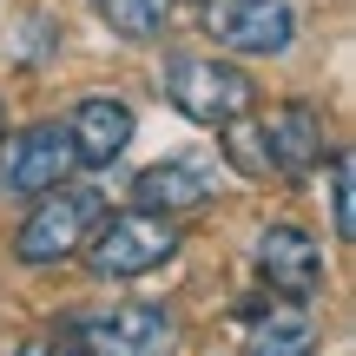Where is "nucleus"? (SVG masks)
Here are the masks:
<instances>
[{
  "mask_svg": "<svg viewBox=\"0 0 356 356\" xmlns=\"http://www.w3.org/2000/svg\"><path fill=\"white\" fill-rule=\"evenodd\" d=\"M99 218H106V198L92 185H53L47 198H33L26 225L13 231V257L20 264H66V257L86 251Z\"/></svg>",
  "mask_w": 356,
  "mask_h": 356,
  "instance_id": "f03ea898",
  "label": "nucleus"
},
{
  "mask_svg": "<svg viewBox=\"0 0 356 356\" xmlns=\"http://www.w3.org/2000/svg\"><path fill=\"white\" fill-rule=\"evenodd\" d=\"M198 33L225 53H251V60H270L297 40V13L291 0H198Z\"/></svg>",
  "mask_w": 356,
  "mask_h": 356,
  "instance_id": "39448f33",
  "label": "nucleus"
},
{
  "mask_svg": "<svg viewBox=\"0 0 356 356\" xmlns=\"http://www.w3.org/2000/svg\"><path fill=\"white\" fill-rule=\"evenodd\" d=\"M86 270L92 277H145V270H159V264H172L178 257V225L172 218H159V211H106L99 218V231L86 238Z\"/></svg>",
  "mask_w": 356,
  "mask_h": 356,
  "instance_id": "20e7f679",
  "label": "nucleus"
},
{
  "mask_svg": "<svg viewBox=\"0 0 356 356\" xmlns=\"http://www.w3.org/2000/svg\"><path fill=\"white\" fill-rule=\"evenodd\" d=\"M13 356H73V350H66V343H20Z\"/></svg>",
  "mask_w": 356,
  "mask_h": 356,
  "instance_id": "4468645a",
  "label": "nucleus"
},
{
  "mask_svg": "<svg viewBox=\"0 0 356 356\" xmlns=\"http://www.w3.org/2000/svg\"><path fill=\"white\" fill-rule=\"evenodd\" d=\"M257 270H264V284L277 297H291V304H304V297L323 291V251H317V238H310L304 225H264L257 231Z\"/></svg>",
  "mask_w": 356,
  "mask_h": 356,
  "instance_id": "6e6552de",
  "label": "nucleus"
},
{
  "mask_svg": "<svg viewBox=\"0 0 356 356\" xmlns=\"http://www.w3.org/2000/svg\"><path fill=\"white\" fill-rule=\"evenodd\" d=\"M73 139H66L60 119H40V126H20L7 145H0V204L7 198H47L53 185L73 178Z\"/></svg>",
  "mask_w": 356,
  "mask_h": 356,
  "instance_id": "423d86ee",
  "label": "nucleus"
},
{
  "mask_svg": "<svg viewBox=\"0 0 356 356\" xmlns=\"http://www.w3.org/2000/svg\"><path fill=\"white\" fill-rule=\"evenodd\" d=\"M330 225L337 238H356V185H350V152H330Z\"/></svg>",
  "mask_w": 356,
  "mask_h": 356,
  "instance_id": "ddd939ff",
  "label": "nucleus"
},
{
  "mask_svg": "<svg viewBox=\"0 0 356 356\" xmlns=\"http://www.w3.org/2000/svg\"><path fill=\"white\" fill-rule=\"evenodd\" d=\"M159 92L198 126H238L257 106L251 73H238L231 60H204V53H165L159 66Z\"/></svg>",
  "mask_w": 356,
  "mask_h": 356,
  "instance_id": "f257e3e1",
  "label": "nucleus"
},
{
  "mask_svg": "<svg viewBox=\"0 0 356 356\" xmlns=\"http://www.w3.org/2000/svg\"><path fill=\"white\" fill-rule=\"evenodd\" d=\"M330 119H323V106L310 99H284L277 113L257 126V139H264V172H277L284 185H297L304 172L323 165V152H330Z\"/></svg>",
  "mask_w": 356,
  "mask_h": 356,
  "instance_id": "0eeeda50",
  "label": "nucleus"
},
{
  "mask_svg": "<svg viewBox=\"0 0 356 356\" xmlns=\"http://www.w3.org/2000/svg\"><path fill=\"white\" fill-rule=\"evenodd\" d=\"M73 356H178V317L165 304H113L66 317Z\"/></svg>",
  "mask_w": 356,
  "mask_h": 356,
  "instance_id": "7ed1b4c3",
  "label": "nucleus"
},
{
  "mask_svg": "<svg viewBox=\"0 0 356 356\" xmlns=\"http://www.w3.org/2000/svg\"><path fill=\"white\" fill-rule=\"evenodd\" d=\"M132 106L126 99H106V92H92V99H79L73 113H66V139H73V159L79 165H113L119 152L132 145Z\"/></svg>",
  "mask_w": 356,
  "mask_h": 356,
  "instance_id": "9d476101",
  "label": "nucleus"
},
{
  "mask_svg": "<svg viewBox=\"0 0 356 356\" xmlns=\"http://www.w3.org/2000/svg\"><path fill=\"white\" fill-rule=\"evenodd\" d=\"M218 178H225V172H218L211 159H159V165H145L139 178H132V198H139V211L172 218V211H198V204H211Z\"/></svg>",
  "mask_w": 356,
  "mask_h": 356,
  "instance_id": "1a4fd4ad",
  "label": "nucleus"
},
{
  "mask_svg": "<svg viewBox=\"0 0 356 356\" xmlns=\"http://www.w3.org/2000/svg\"><path fill=\"white\" fill-rule=\"evenodd\" d=\"M317 350V323H310V310H270L264 323L251 330V343H244V356H310Z\"/></svg>",
  "mask_w": 356,
  "mask_h": 356,
  "instance_id": "9b49d317",
  "label": "nucleus"
},
{
  "mask_svg": "<svg viewBox=\"0 0 356 356\" xmlns=\"http://www.w3.org/2000/svg\"><path fill=\"white\" fill-rule=\"evenodd\" d=\"M92 13H99L119 40H132V47H152L172 26V0H92Z\"/></svg>",
  "mask_w": 356,
  "mask_h": 356,
  "instance_id": "f8f14e48",
  "label": "nucleus"
}]
</instances>
